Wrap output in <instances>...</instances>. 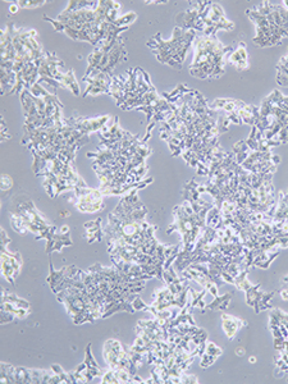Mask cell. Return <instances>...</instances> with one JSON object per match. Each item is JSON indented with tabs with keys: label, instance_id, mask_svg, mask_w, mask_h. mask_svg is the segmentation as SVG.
Listing matches in <instances>:
<instances>
[{
	"label": "cell",
	"instance_id": "obj_43",
	"mask_svg": "<svg viewBox=\"0 0 288 384\" xmlns=\"http://www.w3.org/2000/svg\"><path fill=\"white\" fill-rule=\"evenodd\" d=\"M236 354H237L238 356H245L246 351H245V349H242V347H241V349L236 350Z\"/></svg>",
	"mask_w": 288,
	"mask_h": 384
},
{
	"label": "cell",
	"instance_id": "obj_37",
	"mask_svg": "<svg viewBox=\"0 0 288 384\" xmlns=\"http://www.w3.org/2000/svg\"><path fill=\"white\" fill-rule=\"evenodd\" d=\"M13 186V179L8 174H2V191L7 192Z\"/></svg>",
	"mask_w": 288,
	"mask_h": 384
},
{
	"label": "cell",
	"instance_id": "obj_32",
	"mask_svg": "<svg viewBox=\"0 0 288 384\" xmlns=\"http://www.w3.org/2000/svg\"><path fill=\"white\" fill-rule=\"evenodd\" d=\"M2 310L8 311V313L13 314L14 317L18 318V319H26V318H27V315L31 313V310L16 308V306L11 305V303H7V302H2Z\"/></svg>",
	"mask_w": 288,
	"mask_h": 384
},
{
	"label": "cell",
	"instance_id": "obj_31",
	"mask_svg": "<svg viewBox=\"0 0 288 384\" xmlns=\"http://www.w3.org/2000/svg\"><path fill=\"white\" fill-rule=\"evenodd\" d=\"M206 293H207L206 288H204L201 292H196L194 288L190 287V305H191V308H200V309H202V310H205L206 303L204 302V297Z\"/></svg>",
	"mask_w": 288,
	"mask_h": 384
},
{
	"label": "cell",
	"instance_id": "obj_10",
	"mask_svg": "<svg viewBox=\"0 0 288 384\" xmlns=\"http://www.w3.org/2000/svg\"><path fill=\"white\" fill-rule=\"evenodd\" d=\"M246 16L250 18V21L255 25L256 35L253 39V43L259 48H269V46H275L282 44L283 37L282 32L270 25L263 14L259 13L255 8L247 9Z\"/></svg>",
	"mask_w": 288,
	"mask_h": 384
},
{
	"label": "cell",
	"instance_id": "obj_39",
	"mask_svg": "<svg viewBox=\"0 0 288 384\" xmlns=\"http://www.w3.org/2000/svg\"><path fill=\"white\" fill-rule=\"evenodd\" d=\"M14 319H16V317H14L13 314H11V313H8V311L2 310V324L6 325V324H8V323L13 322Z\"/></svg>",
	"mask_w": 288,
	"mask_h": 384
},
{
	"label": "cell",
	"instance_id": "obj_35",
	"mask_svg": "<svg viewBox=\"0 0 288 384\" xmlns=\"http://www.w3.org/2000/svg\"><path fill=\"white\" fill-rule=\"evenodd\" d=\"M201 360H200V365H201V368H209L210 365H213L214 361L217 360V357L211 356V355L206 354V352H204V354L201 355Z\"/></svg>",
	"mask_w": 288,
	"mask_h": 384
},
{
	"label": "cell",
	"instance_id": "obj_22",
	"mask_svg": "<svg viewBox=\"0 0 288 384\" xmlns=\"http://www.w3.org/2000/svg\"><path fill=\"white\" fill-rule=\"evenodd\" d=\"M273 223L278 228H284V225H288V189L280 192L278 196Z\"/></svg>",
	"mask_w": 288,
	"mask_h": 384
},
{
	"label": "cell",
	"instance_id": "obj_34",
	"mask_svg": "<svg viewBox=\"0 0 288 384\" xmlns=\"http://www.w3.org/2000/svg\"><path fill=\"white\" fill-rule=\"evenodd\" d=\"M14 3L19 7V9H30V8H39L46 4L45 0H16Z\"/></svg>",
	"mask_w": 288,
	"mask_h": 384
},
{
	"label": "cell",
	"instance_id": "obj_8",
	"mask_svg": "<svg viewBox=\"0 0 288 384\" xmlns=\"http://www.w3.org/2000/svg\"><path fill=\"white\" fill-rule=\"evenodd\" d=\"M39 73L40 77H46V79L59 82L63 89L69 90L75 96L81 95L80 85L76 80L73 69L64 70V62L59 59L55 53L48 52V50L44 52L40 59V65H39Z\"/></svg>",
	"mask_w": 288,
	"mask_h": 384
},
{
	"label": "cell",
	"instance_id": "obj_12",
	"mask_svg": "<svg viewBox=\"0 0 288 384\" xmlns=\"http://www.w3.org/2000/svg\"><path fill=\"white\" fill-rule=\"evenodd\" d=\"M12 240L4 229H2V245H0V260H2V276L8 283L14 284L22 269V257L19 252H11L8 250Z\"/></svg>",
	"mask_w": 288,
	"mask_h": 384
},
{
	"label": "cell",
	"instance_id": "obj_21",
	"mask_svg": "<svg viewBox=\"0 0 288 384\" xmlns=\"http://www.w3.org/2000/svg\"><path fill=\"white\" fill-rule=\"evenodd\" d=\"M101 383H145V380L123 369H109L102 374Z\"/></svg>",
	"mask_w": 288,
	"mask_h": 384
},
{
	"label": "cell",
	"instance_id": "obj_41",
	"mask_svg": "<svg viewBox=\"0 0 288 384\" xmlns=\"http://www.w3.org/2000/svg\"><path fill=\"white\" fill-rule=\"evenodd\" d=\"M199 379L194 375H182L181 376V383H197Z\"/></svg>",
	"mask_w": 288,
	"mask_h": 384
},
{
	"label": "cell",
	"instance_id": "obj_29",
	"mask_svg": "<svg viewBox=\"0 0 288 384\" xmlns=\"http://www.w3.org/2000/svg\"><path fill=\"white\" fill-rule=\"evenodd\" d=\"M277 84L288 87V53L280 58L277 64Z\"/></svg>",
	"mask_w": 288,
	"mask_h": 384
},
{
	"label": "cell",
	"instance_id": "obj_23",
	"mask_svg": "<svg viewBox=\"0 0 288 384\" xmlns=\"http://www.w3.org/2000/svg\"><path fill=\"white\" fill-rule=\"evenodd\" d=\"M228 62L237 70H245L248 68V54L246 49V44L241 41L238 44L237 49L232 50L228 55Z\"/></svg>",
	"mask_w": 288,
	"mask_h": 384
},
{
	"label": "cell",
	"instance_id": "obj_40",
	"mask_svg": "<svg viewBox=\"0 0 288 384\" xmlns=\"http://www.w3.org/2000/svg\"><path fill=\"white\" fill-rule=\"evenodd\" d=\"M12 136L8 133V128H7L6 122H4V119H2V141L6 142L7 140H9Z\"/></svg>",
	"mask_w": 288,
	"mask_h": 384
},
{
	"label": "cell",
	"instance_id": "obj_44",
	"mask_svg": "<svg viewBox=\"0 0 288 384\" xmlns=\"http://www.w3.org/2000/svg\"><path fill=\"white\" fill-rule=\"evenodd\" d=\"M256 357H250V363H255Z\"/></svg>",
	"mask_w": 288,
	"mask_h": 384
},
{
	"label": "cell",
	"instance_id": "obj_18",
	"mask_svg": "<svg viewBox=\"0 0 288 384\" xmlns=\"http://www.w3.org/2000/svg\"><path fill=\"white\" fill-rule=\"evenodd\" d=\"M41 240H46V249L45 252L50 255L51 252H60L63 247L72 246V240H70V231L68 225L63 227H57L51 225L48 231L43 235Z\"/></svg>",
	"mask_w": 288,
	"mask_h": 384
},
{
	"label": "cell",
	"instance_id": "obj_3",
	"mask_svg": "<svg viewBox=\"0 0 288 384\" xmlns=\"http://www.w3.org/2000/svg\"><path fill=\"white\" fill-rule=\"evenodd\" d=\"M19 99L24 117L23 132L51 127L65 121L63 117V104L57 94L46 90L39 81L30 90L24 89L19 94Z\"/></svg>",
	"mask_w": 288,
	"mask_h": 384
},
{
	"label": "cell",
	"instance_id": "obj_13",
	"mask_svg": "<svg viewBox=\"0 0 288 384\" xmlns=\"http://www.w3.org/2000/svg\"><path fill=\"white\" fill-rule=\"evenodd\" d=\"M73 194H75L76 208L81 213H99L105 208L104 200H102L104 195L99 188H91L86 184V186L76 187L73 189Z\"/></svg>",
	"mask_w": 288,
	"mask_h": 384
},
{
	"label": "cell",
	"instance_id": "obj_33",
	"mask_svg": "<svg viewBox=\"0 0 288 384\" xmlns=\"http://www.w3.org/2000/svg\"><path fill=\"white\" fill-rule=\"evenodd\" d=\"M14 368L16 366L2 363V383H14Z\"/></svg>",
	"mask_w": 288,
	"mask_h": 384
},
{
	"label": "cell",
	"instance_id": "obj_5",
	"mask_svg": "<svg viewBox=\"0 0 288 384\" xmlns=\"http://www.w3.org/2000/svg\"><path fill=\"white\" fill-rule=\"evenodd\" d=\"M195 39H196V31L174 27L172 37L169 40H164L162 37V33L158 32L150 39V41H148L146 45L150 48L160 63L175 69H181L183 62L186 59L187 52L194 45Z\"/></svg>",
	"mask_w": 288,
	"mask_h": 384
},
{
	"label": "cell",
	"instance_id": "obj_11",
	"mask_svg": "<svg viewBox=\"0 0 288 384\" xmlns=\"http://www.w3.org/2000/svg\"><path fill=\"white\" fill-rule=\"evenodd\" d=\"M202 19L205 36L217 35L219 30L232 31L234 28L233 22L227 18L222 6L215 2H202Z\"/></svg>",
	"mask_w": 288,
	"mask_h": 384
},
{
	"label": "cell",
	"instance_id": "obj_14",
	"mask_svg": "<svg viewBox=\"0 0 288 384\" xmlns=\"http://www.w3.org/2000/svg\"><path fill=\"white\" fill-rule=\"evenodd\" d=\"M96 48H100V46H96ZM100 49H101V48H100ZM101 50L102 57L99 63V67H97L96 69L113 76L114 69H116L119 64H122V63H124L127 60V50L126 45H124L123 37L121 36L109 52H105L104 49Z\"/></svg>",
	"mask_w": 288,
	"mask_h": 384
},
{
	"label": "cell",
	"instance_id": "obj_4",
	"mask_svg": "<svg viewBox=\"0 0 288 384\" xmlns=\"http://www.w3.org/2000/svg\"><path fill=\"white\" fill-rule=\"evenodd\" d=\"M233 50L218 40L217 35L199 36L194 41V59L190 74L199 80H218L226 73L227 55Z\"/></svg>",
	"mask_w": 288,
	"mask_h": 384
},
{
	"label": "cell",
	"instance_id": "obj_24",
	"mask_svg": "<svg viewBox=\"0 0 288 384\" xmlns=\"http://www.w3.org/2000/svg\"><path fill=\"white\" fill-rule=\"evenodd\" d=\"M101 222V218H97V219L91 220V222H87L84 224L85 231H86L85 237H86L89 244L104 241L105 236H104V228H102Z\"/></svg>",
	"mask_w": 288,
	"mask_h": 384
},
{
	"label": "cell",
	"instance_id": "obj_36",
	"mask_svg": "<svg viewBox=\"0 0 288 384\" xmlns=\"http://www.w3.org/2000/svg\"><path fill=\"white\" fill-rule=\"evenodd\" d=\"M205 352L218 359V357L221 356L222 354H223V350H222L221 347H218V346H217V344H214V343H207L206 344V349H205Z\"/></svg>",
	"mask_w": 288,
	"mask_h": 384
},
{
	"label": "cell",
	"instance_id": "obj_15",
	"mask_svg": "<svg viewBox=\"0 0 288 384\" xmlns=\"http://www.w3.org/2000/svg\"><path fill=\"white\" fill-rule=\"evenodd\" d=\"M85 360L81 365L78 366L75 371L69 373L73 383H89L94 380L97 376H102L105 371L97 365L96 360L91 355V344H87L86 352H85Z\"/></svg>",
	"mask_w": 288,
	"mask_h": 384
},
{
	"label": "cell",
	"instance_id": "obj_26",
	"mask_svg": "<svg viewBox=\"0 0 288 384\" xmlns=\"http://www.w3.org/2000/svg\"><path fill=\"white\" fill-rule=\"evenodd\" d=\"M222 323H223V330L228 339H233L238 333V330L246 325L245 320L240 319V318L232 317V315H223L222 317Z\"/></svg>",
	"mask_w": 288,
	"mask_h": 384
},
{
	"label": "cell",
	"instance_id": "obj_2",
	"mask_svg": "<svg viewBox=\"0 0 288 384\" xmlns=\"http://www.w3.org/2000/svg\"><path fill=\"white\" fill-rule=\"evenodd\" d=\"M90 141V135L78 131L65 119L60 125L24 131L21 143L30 151L57 152L76 160V154Z\"/></svg>",
	"mask_w": 288,
	"mask_h": 384
},
{
	"label": "cell",
	"instance_id": "obj_16",
	"mask_svg": "<svg viewBox=\"0 0 288 384\" xmlns=\"http://www.w3.org/2000/svg\"><path fill=\"white\" fill-rule=\"evenodd\" d=\"M175 27L182 30H194L204 32L205 25L202 19V2H192L191 7L175 16Z\"/></svg>",
	"mask_w": 288,
	"mask_h": 384
},
{
	"label": "cell",
	"instance_id": "obj_27",
	"mask_svg": "<svg viewBox=\"0 0 288 384\" xmlns=\"http://www.w3.org/2000/svg\"><path fill=\"white\" fill-rule=\"evenodd\" d=\"M2 302H7L11 303V305L16 306V308H21V309H26V310H31V305L28 301L23 300V298L18 297L16 293L9 292L8 290L3 288L2 290Z\"/></svg>",
	"mask_w": 288,
	"mask_h": 384
},
{
	"label": "cell",
	"instance_id": "obj_42",
	"mask_svg": "<svg viewBox=\"0 0 288 384\" xmlns=\"http://www.w3.org/2000/svg\"><path fill=\"white\" fill-rule=\"evenodd\" d=\"M18 9H19V7H18V6H17V4H16V3H14V2H13V3H12V6H11V7H9V12H11V13H12V14L17 13V12H18Z\"/></svg>",
	"mask_w": 288,
	"mask_h": 384
},
{
	"label": "cell",
	"instance_id": "obj_7",
	"mask_svg": "<svg viewBox=\"0 0 288 384\" xmlns=\"http://www.w3.org/2000/svg\"><path fill=\"white\" fill-rule=\"evenodd\" d=\"M9 220L17 233H32L35 240H41L44 233L53 225L43 217L33 201L26 195H18L13 199L9 206Z\"/></svg>",
	"mask_w": 288,
	"mask_h": 384
},
{
	"label": "cell",
	"instance_id": "obj_19",
	"mask_svg": "<svg viewBox=\"0 0 288 384\" xmlns=\"http://www.w3.org/2000/svg\"><path fill=\"white\" fill-rule=\"evenodd\" d=\"M111 119H113V117L109 116V114L95 117V118H86V117L80 116L78 113H75L67 121L69 125L77 128L78 131H81V132L86 133V135H90L92 132H101L108 126Z\"/></svg>",
	"mask_w": 288,
	"mask_h": 384
},
{
	"label": "cell",
	"instance_id": "obj_28",
	"mask_svg": "<svg viewBox=\"0 0 288 384\" xmlns=\"http://www.w3.org/2000/svg\"><path fill=\"white\" fill-rule=\"evenodd\" d=\"M279 252L280 250H272V251L263 252V254L258 255V256L254 259L253 265L258 266V268L260 269H268L270 266V264L275 260V257L279 255Z\"/></svg>",
	"mask_w": 288,
	"mask_h": 384
},
{
	"label": "cell",
	"instance_id": "obj_6",
	"mask_svg": "<svg viewBox=\"0 0 288 384\" xmlns=\"http://www.w3.org/2000/svg\"><path fill=\"white\" fill-rule=\"evenodd\" d=\"M209 210L196 211L192 209L189 201H183L181 205L173 209L174 222L167 229L168 235L178 232L182 236V252H191L195 249L197 240L201 237L202 232L206 228V215Z\"/></svg>",
	"mask_w": 288,
	"mask_h": 384
},
{
	"label": "cell",
	"instance_id": "obj_20",
	"mask_svg": "<svg viewBox=\"0 0 288 384\" xmlns=\"http://www.w3.org/2000/svg\"><path fill=\"white\" fill-rule=\"evenodd\" d=\"M246 293V302H247L248 306L255 309V313L259 314L261 311L267 310V309L270 308L269 301L272 300L273 296H274V292L270 293H264L261 291L260 284H251L248 287L247 290L245 291Z\"/></svg>",
	"mask_w": 288,
	"mask_h": 384
},
{
	"label": "cell",
	"instance_id": "obj_38",
	"mask_svg": "<svg viewBox=\"0 0 288 384\" xmlns=\"http://www.w3.org/2000/svg\"><path fill=\"white\" fill-rule=\"evenodd\" d=\"M133 305V309H135V311H148V308L149 305H146L145 302L142 301V298L140 297V296H137V297L135 298V301L132 302Z\"/></svg>",
	"mask_w": 288,
	"mask_h": 384
},
{
	"label": "cell",
	"instance_id": "obj_25",
	"mask_svg": "<svg viewBox=\"0 0 288 384\" xmlns=\"http://www.w3.org/2000/svg\"><path fill=\"white\" fill-rule=\"evenodd\" d=\"M17 86V74L8 68H0V87L2 95L14 94Z\"/></svg>",
	"mask_w": 288,
	"mask_h": 384
},
{
	"label": "cell",
	"instance_id": "obj_9",
	"mask_svg": "<svg viewBox=\"0 0 288 384\" xmlns=\"http://www.w3.org/2000/svg\"><path fill=\"white\" fill-rule=\"evenodd\" d=\"M102 356L109 369H123L135 375L137 366L132 359L131 347H124L117 339H108L104 343Z\"/></svg>",
	"mask_w": 288,
	"mask_h": 384
},
{
	"label": "cell",
	"instance_id": "obj_17",
	"mask_svg": "<svg viewBox=\"0 0 288 384\" xmlns=\"http://www.w3.org/2000/svg\"><path fill=\"white\" fill-rule=\"evenodd\" d=\"M113 77L108 73H104L101 70L95 69L91 73L84 74L82 81L87 84L86 90L84 91L82 96H97L101 94H111L112 82H113Z\"/></svg>",
	"mask_w": 288,
	"mask_h": 384
},
{
	"label": "cell",
	"instance_id": "obj_1",
	"mask_svg": "<svg viewBox=\"0 0 288 384\" xmlns=\"http://www.w3.org/2000/svg\"><path fill=\"white\" fill-rule=\"evenodd\" d=\"M150 154L148 143L124 131L118 117H114L112 125L100 132L97 151L87 152V158L92 160L102 195H126L153 182V178L145 179Z\"/></svg>",
	"mask_w": 288,
	"mask_h": 384
},
{
	"label": "cell",
	"instance_id": "obj_30",
	"mask_svg": "<svg viewBox=\"0 0 288 384\" xmlns=\"http://www.w3.org/2000/svg\"><path fill=\"white\" fill-rule=\"evenodd\" d=\"M232 296H233L232 292L226 293L223 296H217L209 305H206L205 310H226L228 308Z\"/></svg>",
	"mask_w": 288,
	"mask_h": 384
}]
</instances>
